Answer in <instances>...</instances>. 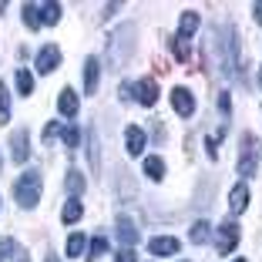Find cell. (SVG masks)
<instances>
[{
    "mask_svg": "<svg viewBox=\"0 0 262 262\" xmlns=\"http://www.w3.org/2000/svg\"><path fill=\"white\" fill-rule=\"evenodd\" d=\"M14 195L24 208H34L40 202V171H24L14 185Z\"/></svg>",
    "mask_w": 262,
    "mask_h": 262,
    "instance_id": "cell-1",
    "label": "cell"
},
{
    "mask_svg": "<svg viewBox=\"0 0 262 262\" xmlns=\"http://www.w3.org/2000/svg\"><path fill=\"white\" fill-rule=\"evenodd\" d=\"M255 162H259V141H255V135H242V148H239V175L249 178L255 175Z\"/></svg>",
    "mask_w": 262,
    "mask_h": 262,
    "instance_id": "cell-2",
    "label": "cell"
},
{
    "mask_svg": "<svg viewBox=\"0 0 262 262\" xmlns=\"http://www.w3.org/2000/svg\"><path fill=\"white\" fill-rule=\"evenodd\" d=\"M235 242H239V225L229 219V222H222L215 229V252L219 255H229L232 249H235Z\"/></svg>",
    "mask_w": 262,
    "mask_h": 262,
    "instance_id": "cell-3",
    "label": "cell"
},
{
    "mask_svg": "<svg viewBox=\"0 0 262 262\" xmlns=\"http://www.w3.org/2000/svg\"><path fill=\"white\" fill-rule=\"evenodd\" d=\"M10 148H14V162L17 165H24L27 158H31V135H27V128H17L14 131V138H10Z\"/></svg>",
    "mask_w": 262,
    "mask_h": 262,
    "instance_id": "cell-4",
    "label": "cell"
},
{
    "mask_svg": "<svg viewBox=\"0 0 262 262\" xmlns=\"http://www.w3.org/2000/svg\"><path fill=\"white\" fill-rule=\"evenodd\" d=\"M57 68H61V51H57L54 44L40 47V54H37V71H40V74H51V71H57Z\"/></svg>",
    "mask_w": 262,
    "mask_h": 262,
    "instance_id": "cell-5",
    "label": "cell"
},
{
    "mask_svg": "<svg viewBox=\"0 0 262 262\" xmlns=\"http://www.w3.org/2000/svg\"><path fill=\"white\" fill-rule=\"evenodd\" d=\"M171 108H175L182 118L195 115V98H192V91H188V88H175V91H171Z\"/></svg>",
    "mask_w": 262,
    "mask_h": 262,
    "instance_id": "cell-6",
    "label": "cell"
},
{
    "mask_svg": "<svg viewBox=\"0 0 262 262\" xmlns=\"http://www.w3.org/2000/svg\"><path fill=\"white\" fill-rule=\"evenodd\" d=\"M145 128H138V124H128L124 128V145H128V155H141L145 151Z\"/></svg>",
    "mask_w": 262,
    "mask_h": 262,
    "instance_id": "cell-7",
    "label": "cell"
},
{
    "mask_svg": "<svg viewBox=\"0 0 262 262\" xmlns=\"http://www.w3.org/2000/svg\"><path fill=\"white\" fill-rule=\"evenodd\" d=\"M118 239H121V246L124 249H131V246H138V225L131 222V219H118Z\"/></svg>",
    "mask_w": 262,
    "mask_h": 262,
    "instance_id": "cell-8",
    "label": "cell"
},
{
    "mask_svg": "<svg viewBox=\"0 0 262 262\" xmlns=\"http://www.w3.org/2000/svg\"><path fill=\"white\" fill-rule=\"evenodd\" d=\"M148 252L151 255H175L178 252V239H171V235H155V239L148 242Z\"/></svg>",
    "mask_w": 262,
    "mask_h": 262,
    "instance_id": "cell-9",
    "label": "cell"
},
{
    "mask_svg": "<svg viewBox=\"0 0 262 262\" xmlns=\"http://www.w3.org/2000/svg\"><path fill=\"white\" fill-rule=\"evenodd\" d=\"M135 94H138V101L145 104V108H151L155 101H158V84H155L151 77H145V81H138V84H135Z\"/></svg>",
    "mask_w": 262,
    "mask_h": 262,
    "instance_id": "cell-10",
    "label": "cell"
},
{
    "mask_svg": "<svg viewBox=\"0 0 262 262\" xmlns=\"http://www.w3.org/2000/svg\"><path fill=\"white\" fill-rule=\"evenodd\" d=\"M229 208L235 212V215L249 208V185H246V182H239V185L232 188V195H229Z\"/></svg>",
    "mask_w": 262,
    "mask_h": 262,
    "instance_id": "cell-11",
    "label": "cell"
},
{
    "mask_svg": "<svg viewBox=\"0 0 262 262\" xmlns=\"http://www.w3.org/2000/svg\"><path fill=\"white\" fill-rule=\"evenodd\" d=\"M98 74H101L98 57H88V61H84V94H94V91H98Z\"/></svg>",
    "mask_w": 262,
    "mask_h": 262,
    "instance_id": "cell-12",
    "label": "cell"
},
{
    "mask_svg": "<svg viewBox=\"0 0 262 262\" xmlns=\"http://www.w3.org/2000/svg\"><path fill=\"white\" fill-rule=\"evenodd\" d=\"M57 111H61L64 118H74V115H77V91L64 88V91H61V98H57Z\"/></svg>",
    "mask_w": 262,
    "mask_h": 262,
    "instance_id": "cell-13",
    "label": "cell"
},
{
    "mask_svg": "<svg viewBox=\"0 0 262 262\" xmlns=\"http://www.w3.org/2000/svg\"><path fill=\"white\" fill-rule=\"evenodd\" d=\"M199 24H202V17L195 14V10H185V14H182V20H178V37H192L195 31H199Z\"/></svg>",
    "mask_w": 262,
    "mask_h": 262,
    "instance_id": "cell-14",
    "label": "cell"
},
{
    "mask_svg": "<svg viewBox=\"0 0 262 262\" xmlns=\"http://www.w3.org/2000/svg\"><path fill=\"white\" fill-rule=\"evenodd\" d=\"M168 44H171V51H175V57H178V61H182V64H185L188 57H192V44H188L185 37H178V34H175V37H171Z\"/></svg>",
    "mask_w": 262,
    "mask_h": 262,
    "instance_id": "cell-15",
    "label": "cell"
},
{
    "mask_svg": "<svg viewBox=\"0 0 262 262\" xmlns=\"http://www.w3.org/2000/svg\"><path fill=\"white\" fill-rule=\"evenodd\" d=\"M64 185H68V195H71V199H77V195L84 192V178H81V171L71 168V171H68V182H64Z\"/></svg>",
    "mask_w": 262,
    "mask_h": 262,
    "instance_id": "cell-16",
    "label": "cell"
},
{
    "mask_svg": "<svg viewBox=\"0 0 262 262\" xmlns=\"http://www.w3.org/2000/svg\"><path fill=\"white\" fill-rule=\"evenodd\" d=\"M208 235H212V225H208V222H195V225H192V232H188V239H192L195 246H205Z\"/></svg>",
    "mask_w": 262,
    "mask_h": 262,
    "instance_id": "cell-17",
    "label": "cell"
},
{
    "mask_svg": "<svg viewBox=\"0 0 262 262\" xmlns=\"http://www.w3.org/2000/svg\"><path fill=\"white\" fill-rule=\"evenodd\" d=\"M88 158H91V168L98 171L101 168V148H98V135H94V128L88 131Z\"/></svg>",
    "mask_w": 262,
    "mask_h": 262,
    "instance_id": "cell-18",
    "label": "cell"
},
{
    "mask_svg": "<svg viewBox=\"0 0 262 262\" xmlns=\"http://www.w3.org/2000/svg\"><path fill=\"white\" fill-rule=\"evenodd\" d=\"M104 252H108V235H98V239L91 242V249H88V255H84V259H88V262H98Z\"/></svg>",
    "mask_w": 262,
    "mask_h": 262,
    "instance_id": "cell-19",
    "label": "cell"
},
{
    "mask_svg": "<svg viewBox=\"0 0 262 262\" xmlns=\"http://www.w3.org/2000/svg\"><path fill=\"white\" fill-rule=\"evenodd\" d=\"M145 175H148V178H155V182H158V178L165 175V162L158 158V155H151V158H145Z\"/></svg>",
    "mask_w": 262,
    "mask_h": 262,
    "instance_id": "cell-20",
    "label": "cell"
},
{
    "mask_svg": "<svg viewBox=\"0 0 262 262\" xmlns=\"http://www.w3.org/2000/svg\"><path fill=\"white\" fill-rule=\"evenodd\" d=\"M24 24H27L31 31L40 27V7H37V4H24Z\"/></svg>",
    "mask_w": 262,
    "mask_h": 262,
    "instance_id": "cell-21",
    "label": "cell"
},
{
    "mask_svg": "<svg viewBox=\"0 0 262 262\" xmlns=\"http://www.w3.org/2000/svg\"><path fill=\"white\" fill-rule=\"evenodd\" d=\"M84 246H88V239L81 235V232H74V235L68 239V255H74V259H81V255H84Z\"/></svg>",
    "mask_w": 262,
    "mask_h": 262,
    "instance_id": "cell-22",
    "label": "cell"
},
{
    "mask_svg": "<svg viewBox=\"0 0 262 262\" xmlns=\"http://www.w3.org/2000/svg\"><path fill=\"white\" fill-rule=\"evenodd\" d=\"M17 91H20L24 94V98H27V94H31L34 91V74H31V71H17Z\"/></svg>",
    "mask_w": 262,
    "mask_h": 262,
    "instance_id": "cell-23",
    "label": "cell"
},
{
    "mask_svg": "<svg viewBox=\"0 0 262 262\" xmlns=\"http://www.w3.org/2000/svg\"><path fill=\"white\" fill-rule=\"evenodd\" d=\"M61 20V4H44L40 7V24H57Z\"/></svg>",
    "mask_w": 262,
    "mask_h": 262,
    "instance_id": "cell-24",
    "label": "cell"
},
{
    "mask_svg": "<svg viewBox=\"0 0 262 262\" xmlns=\"http://www.w3.org/2000/svg\"><path fill=\"white\" fill-rule=\"evenodd\" d=\"M81 212H84V208H81V202H77V199H71L68 202V205H64V212H61V219H64V222H77V219H81Z\"/></svg>",
    "mask_w": 262,
    "mask_h": 262,
    "instance_id": "cell-25",
    "label": "cell"
},
{
    "mask_svg": "<svg viewBox=\"0 0 262 262\" xmlns=\"http://www.w3.org/2000/svg\"><path fill=\"white\" fill-rule=\"evenodd\" d=\"M61 135H64V145H68V151H74V148L81 145V131H77L74 124H68V128H61Z\"/></svg>",
    "mask_w": 262,
    "mask_h": 262,
    "instance_id": "cell-26",
    "label": "cell"
},
{
    "mask_svg": "<svg viewBox=\"0 0 262 262\" xmlns=\"http://www.w3.org/2000/svg\"><path fill=\"white\" fill-rule=\"evenodd\" d=\"M4 121H10V94L4 88V81H0V124Z\"/></svg>",
    "mask_w": 262,
    "mask_h": 262,
    "instance_id": "cell-27",
    "label": "cell"
},
{
    "mask_svg": "<svg viewBox=\"0 0 262 262\" xmlns=\"http://www.w3.org/2000/svg\"><path fill=\"white\" fill-rule=\"evenodd\" d=\"M14 252H20L14 239H0V262H4V259H10V255H14Z\"/></svg>",
    "mask_w": 262,
    "mask_h": 262,
    "instance_id": "cell-28",
    "label": "cell"
},
{
    "mask_svg": "<svg viewBox=\"0 0 262 262\" xmlns=\"http://www.w3.org/2000/svg\"><path fill=\"white\" fill-rule=\"evenodd\" d=\"M54 135H61V124H57V121H51V124L44 128V141H51Z\"/></svg>",
    "mask_w": 262,
    "mask_h": 262,
    "instance_id": "cell-29",
    "label": "cell"
},
{
    "mask_svg": "<svg viewBox=\"0 0 262 262\" xmlns=\"http://www.w3.org/2000/svg\"><path fill=\"white\" fill-rule=\"evenodd\" d=\"M115 262H135V249H121Z\"/></svg>",
    "mask_w": 262,
    "mask_h": 262,
    "instance_id": "cell-30",
    "label": "cell"
},
{
    "mask_svg": "<svg viewBox=\"0 0 262 262\" xmlns=\"http://www.w3.org/2000/svg\"><path fill=\"white\" fill-rule=\"evenodd\" d=\"M219 108H222L225 115H229V94H219Z\"/></svg>",
    "mask_w": 262,
    "mask_h": 262,
    "instance_id": "cell-31",
    "label": "cell"
},
{
    "mask_svg": "<svg viewBox=\"0 0 262 262\" xmlns=\"http://www.w3.org/2000/svg\"><path fill=\"white\" fill-rule=\"evenodd\" d=\"M255 20L262 24V4H255Z\"/></svg>",
    "mask_w": 262,
    "mask_h": 262,
    "instance_id": "cell-32",
    "label": "cell"
},
{
    "mask_svg": "<svg viewBox=\"0 0 262 262\" xmlns=\"http://www.w3.org/2000/svg\"><path fill=\"white\" fill-rule=\"evenodd\" d=\"M259 88H262V68H259Z\"/></svg>",
    "mask_w": 262,
    "mask_h": 262,
    "instance_id": "cell-33",
    "label": "cell"
},
{
    "mask_svg": "<svg viewBox=\"0 0 262 262\" xmlns=\"http://www.w3.org/2000/svg\"><path fill=\"white\" fill-rule=\"evenodd\" d=\"M235 262H246V259H235Z\"/></svg>",
    "mask_w": 262,
    "mask_h": 262,
    "instance_id": "cell-34",
    "label": "cell"
},
{
    "mask_svg": "<svg viewBox=\"0 0 262 262\" xmlns=\"http://www.w3.org/2000/svg\"><path fill=\"white\" fill-rule=\"evenodd\" d=\"M47 262H57V259H47Z\"/></svg>",
    "mask_w": 262,
    "mask_h": 262,
    "instance_id": "cell-35",
    "label": "cell"
},
{
    "mask_svg": "<svg viewBox=\"0 0 262 262\" xmlns=\"http://www.w3.org/2000/svg\"><path fill=\"white\" fill-rule=\"evenodd\" d=\"M20 262H27V259H20Z\"/></svg>",
    "mask_w": 262,
    "mask_h": 262,
    "instance_id": "cell-36",
    "label": "cell"
},
{
    "mask_svg": "<svg viewBox=\"0 0 262 262\" xmlns=\"http://www.w3.org/2000/svg\"><path fill=\"white\" fill-rule=\"evenodd\" d=\"M0 165H4V162H0Z\"/></svg>",
    "mask_w": 262,
    "mask_h": 262,
    "instance_id": "cell-37",
    "label": "cell"
}]
</instances>
